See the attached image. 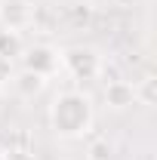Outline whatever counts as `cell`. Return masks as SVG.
Returning <instances> with one entry per match:
<instances>
[{
  "instance_id": "1",
  "label": "cell",
  "mask_w": 157,
  "mask_h": 160,
  "mask_svg": "<svg viewBox=\"0 0 157 160\" xmlns=\"http://www.w3.org/2000/svg\"><path fill=\"white\" fill-rule=\"evenodd\" d=\"M49 123H53L56 136L77 139L93 123V102L83 92H62L49 105Z\"/></svg>"
},
{
  "instance_id": "10",
  "label": "cell",
  "mask_w": 157,
  "mask_h": 160,
  "mask_svg": "<svg viewBox=\"0 0 157 160\" xmlns=\"http://www.w3.org/2000/svg\"><path fill=\"white\" fill-rule=\"evenodd\" d=\"M16 74V68H13V59H6V56H0V83H9Z\"/></svg>"
},
{
  "instance_id": "6",
  "label": "cell",
  "mask_w": 157,
  "mask_h": 160,
  "mask_svg": "<svg viewBox=\"0 0 157 160\" xmlns=\"http://www.w3.org/2000/svg\"><path fill=\"white\" fill-rule=\"evenodd\" d=\"M43 86H46V77H40V74L28 71V68H22V71L13 74V89L19 92L22 99H34V96H40Z\"/></svg>"
},
{
  "instance_id": "2",
  "label": "cell",
  "mask_w": 157,
  "mask_h": 160,
  "mask_svg": "<svg viewBox=\"0 0 157 160\" xmlns=\"http://www.w3.org/2000/svg\"><path fill=\"white\" fill-rule=\"evenodd\" d=\"M62 65L74 80H96L102 74V59L93 46H71L62 52Z\"/></svg>"
},
{
  "instance_id": "9",
  "label": "cell",
  "mask_w": 157,
  "mask_h": 160,
  "mask_svg": "<svg viewBox=\"0 0 157 160\" xmlns=\"http://www.w3.org/2000/svg\"><path fill=\"white\" fill-rule=\"evenodd\" d=\"M89 160H111V145L108 142H96L89 148Z\"/></svg>"
},
{
  "instance_id": "13",
  "label": "cell",
  "mask_w": 157,
  "mask_h": 160,
  "mask_svg": "<svg viewBox=\"0 0 157 160\" xmlns=\"http://www.w3.org/2000/svg\"><path fill=\"white\" fill-rule=\"evenodd\" d=\"M0 160H6V148H0Z\"/></svg>"
},
{
  "instance_id": "12",
  "label": "cell",
  "mask_w": 157,
  "mask_h": 160,
  "mask_svg": "<svg viewBox=\"0 0 157 160\" xmlns=\"http://www.w3.org/2000/svg\"><path fill=\"white\" fill-rule=\"evenodd\" d=\"M114 3H117V6H133L136 0H114Z\"/></svg>"
},
{
  "instance_id": "7",
  "label": "cell",
  "mask_w": 157,
  "mask_h": 160,
  "mask_svg": "<svg viewBox=\"0 0 157 160\" xmlns=\"http://www.w3.org/2000/svg\"><path fill=\"white\" fill-rule=\"evenodd\" d=\"M22 52H25V46H22L19 31H6V28H0V56H6V59H19Z\"/></svg>"
},
{
  "instance_id": "3",
  "label": "cell",
  "mask_w": 157,
  "mask_h": 160,
  "mask_svg": "<svg viewBox=\"0 0 157 160\" xmlns=\"http://www.w3.org/2000/svg\"><path fill=\"white\" fill-rule=\"evenodd\" d=\"M22 65H25L28 71L40 74V77H49V74L59 68V52H56L53 46H46V43H34L31 49L22 52Z\"/></svg>"
},
{
  "instance_id": "5",
  "label": "cell",
  "mask_w": 157,
  "mask_h": 160,
  "mask_svg": "<svg viewBox=\"0 0 157 160\" xmlns=\"http://www.w3.org/2000/svg\"><path fill=\"white\" fill-rule=\"evenodd\" d=\"M105 102H108V108L123 111V108L136 105V86L126 83V80H111V83L105 86Z\"/></svg>"
},
{
  "instance_id": "11",
  "label": "cell",
  "mask_w": 157,
  "mask_h": 160,
  "mask_svg": "<svg viewBox=\"0 0 157 160\" xmlns=\"http://www.w3.org/2000/svg\"><path fill=\"white\" fill-rule=\"evenodd\" d=\"M6 160H31V151H25V148H6Z\"/></svg>"
},
{
  "instance_id": "4",
  "label": "cell",
  "mask_w": 157,
  "mask_h": 160,
  "mask_svg": "<svg viewBox=\"0 0 157 160\" xmlns=\"http://www.w3.org/2000/svg\"><path fill=\"white\" fill-rule=\"evenodd\" d=\"M34 22V9L28 0H3L0 3V25L6 31H22Z\"/></svg>"
},
{
  "instance_id": "8",
  "label": "cell",
  "mask_w": 157,
  "mask_h": 160,
  "mask_svg": "<svg viewBox=\"0 0 157 160\" xmlns=\"http://www.w3.org/2000/svg\"><path fill=\"white\" fill-rule=\"evenodd\" d=\"M136 102H142V105H157V80L154 77H145L136 86Z\"/></svg>"
}]
</instances>
